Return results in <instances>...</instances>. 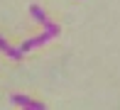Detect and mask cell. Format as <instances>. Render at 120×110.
Returning <instances> with one entry per match:
<instances>
[{"label":"cell","instance_id":"1","mask_svg":"<svg viewBox=\"0 0 120 110\" xmlns=\"http://www.w3.org/2000/svg\"><path fill=\"white\" fill-rule=\"evenodd\" d=\"M30 15H32L37 22H39V25L44 27V29H47L52 37H59V25H56V22H52V20L47 17V12L39 7V5H32V7H30Z\"/></svg>","mask_w":120,"mask_h":110},{"label":"cell","instance_id":"2","mask_svg":"<svg viewBox=\"0 0 120 110\" xmlns=\"http://www.w3.org/2000/svg\"><path fill=\"white\" fill-rule=\"evenodd\" d=\"M10 103H15V105H22V108H30V110H47V105H44V103L32 100L30 95H20V93L10 95Z\"/></svg>","mask_w":120,"mask_h":110},{"label":"cell","instance_id":"3","mask_svg":"<svg viewBox=\"0 0 120 110\" xmlns=\"http://www.w3.org/2000/svg\"><path fill=\"white\" fill-rule=\"evenodd\" d=\"M49 39H52V34H49V32L44 29L39 37H30V39H27V42H25L20 49H22V54H25V51H30V49H34V47H42V44H47Z\"/></svg>","mask_w":120,"mask_h":110},{"label":"cell","instance_id":"4","mask_svg":"<svg viewBox=\"0 0 120 110\" xmlns=\"http://www.w3.org/2000/svg\"><path fill=\"white\" fill-rule=\"evenodd\" d=\"M0 51H3L5 56H10V59H22V49L20 47H10L3 37H0Z\"/></svg>","mask_w":120,"mask_h":110}]
</instances>
